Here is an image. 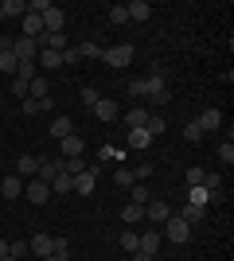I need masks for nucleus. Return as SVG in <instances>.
I'll return each instance as SVG.
<instances>
[{"label": "nucleus", "mask_w": 234, "mask_h": 261, "mask_svg": "<svg viewBox=\"0 0 234 261\" xmlns=\"http://www.w3.org/2000/svg\"><path fill=\"white\" fill-rule=\"evenodd\" d=\"M145 98H148V106H145L148 113L160 109V106H168V86H164V70H160V66H152L145 74Z\"/></svg>", "instance_id": "f257e3e1"}, {"label": "nucleus", "mask_w": 234, "mask_h": 261, "mask_svg": "<svg viewBox=\"0 0 234 261\" xmlns=\"http://www.w3.org/2000/svg\"><path fill=\"white\" fill-rule=\"evenodd\" d=\"M160 238H168L172 246H184V242L191 238V226H188V222H184L179 215H172V218L164 222V234H160Z\"/></svg>", "instance_id": "f03ea898"}, {"label": "nucleus", "mask_w": 234, "mask_h": 261, "mask_svg": "<svg viewBox=\"0 0 234 261\" xmlns=\"http://www.w3.org/2000/svg\"><path fill=\"white\" fill-rule=\"evenodd\" d=\"M101 59L121 70V66H129V63L137 59V51H133V43H117V47H106V51H101Z\"/></svg>", "instance_id": "7ed1b4c3"}, {"label": "nucleus", "mask_w": 234, "mask_h": 261, "mask_svg": "<svg viewBox=\"0 0 234 261\" xmlns=\"http://www.w3.org/2000/svg\"><path fill=\"white\" fill-rule=\"evenodd\" d=\"M35 43H39V51H59V55H63L70 47V39H67V32H43Z\"/></svg>", "instance_id": "20e7f679"}, {"label": "nucleus", "mask_w": 234, "mask_h": 261, "mask_svg": "<svg viewBox=\"0 0 234 261\" xmlns=\"http://www.w3.org/2000/svg\"><path fill=\"white\" fill-rule=\"evenodd\" d=\"M12 55H16L20 63H35L39 43H35V39H28V35H20V39H12Z\"/></svg>", "instance_id": "39448f33"}, {"label": "nucleus", "mask_w": 234, "mask_h": 261, "mask_svg": "<svg viewBox=\"0 0 234 261\" xmlns=\"http://www.w3.org/2000/svg\"><path fill=\"white\" fill-rule=\"evenodd\" d=\"M23 195L43 207L47 199H51V184H43V179H23Z\"/></svg>", "instance_id": "423d86ee"}, {"label": "nucleus", "mask_w": 234, "mask_h": 261, "mask_svg": "<svg viewBox=\"0 0 234 261\" xmlns=\"http://www.w3.org/2000/svg\"><path fill=\"white\" fill-rule=\"evenodd\" d=\"M98 172L101 168H86V172L74 175V195H94V187H98Z\"/></svg>", "instance_id": "0eeeda50"}, {"label": "nucleus", "mask_w": 234, "mask_h": 261, "mask_svg": "<svg viewBox=\"0 0 234 261\" xmlns=\"http://www.w3.org/2000/svg\"><path fill=\"white\" fill-rule=\"evenodd\" d=\"M94 117H98L101 125H110V121L121 117V106H117L113 98H98V106H94Z\"/></svg>", "instance_id": "6e6552de"}, {"label": "nucleus", "mask_w": 234, "mask_h": 261, "mask_svg": "<svg viewBox=\"0 0 234 261\" xmlns=\"http://www.w3.org/2000/svg\"><path fill=\"white\" fill-rule=\"evenodd\" d=\"M145 218H148V222H160V226H164L168 218H172V207H168L164 199H152V203H145Z\"/></svg>", "instance_id": "1a4fd4ad"}, {"label": "nucleus", "mask_w": 234, "mask_h": 261, "mask_svg": "<svg viewBox=\"0 0 234 261\" xmlns=\"http://www.w3.org/2000/svg\"><path fill=\"white\" fill-rule=\"evenodd\" d=\"M28 250L43 261V257H51V253H55V238H51V234H35V238L28 242Z\"/></svg>", "instance_id": "9d476101"}, {"label": "nucleus", "mask_w": 234, "mask_h": 261, "mask_svg": "<svg viewBox=\"0 0 234 261\" xmlns=\"http://www.w3.org/2000/svg\"><path fill=\"white\" fill-rule=\"evenodd\" d=\"M137 234H141V253L156 257V253H160V246H164V238H160V230H137Z\"/></svg>", "instance_id": "9b49d317"}, {"label": "nucleus", "mask_w": 234, "mask_h": 261, "mask_svg": "<svg viewBox=\"0 0 234 261\" xmlns=\"http://www.w3.org/2000/svg\"><path fill=\"white\" fill-rule=\"evenodd\" d=\"M195 125H199L203 133H219L223 129V113H219V109H203L199 117H195Z\"/></svg>", "instance_id": "f8f14e48"}, {"label": "nucleus", "mask_w": 234, "mask_h": 261, "mask_svg": "<svg viewBox=\"0 0 234 261\" xmlns=\"http://www.w3.org/2000/svg\"><path fill=\"white\" fill-rule=\"evenodd\" d=\"M63 160H78V156L86 152V141H82V137H74V133H70V137H63Z\"/></svg>", "instance_id": "ddd939ff"}, {"label": "nucleus", "mask_w": 234, "mask_h": 261, "mask_svg": "<svg viewBox=\"0 0 234 261\" xmlns=\"http://www.w3.org/2000/svg\"><path fill=\"white\" fill-rule=\"evenodd\" d=\"M121 117H125V125H129V129H145V125H148V117H152V113H148L145 106H133V109H125Z\"/></svg>", "instance_id": "4468645a"}, {"label": "nucleus", "mask_w": 234, "mask_h": 261, "mask_svg": "<svg viewBox=\"0 0 234 261\" xmlns=\"http://www.w3.org/2000/svg\"><path fill=\"white\" fill-rule=\"evenodd\" d=\"M0 195L4 199H20L23 195V179L20 175H0Z\"/></svg>", "instance_id": "2eb2a0df"}, {"label": "nucleus", "mask_w": 234, "mask_h": 261, "mask_svg": "<svg viewBox=\"0 0 234 261\" xmlns=\"http://www.w3.org/2000/svg\"><path fill=\"white\" fill-rule=\"evenodd\" d=\"M59 172H63V156H55V160H39V172H35V179L51 184V179H55Z\"/></svg>", "instance_id": "dca6fc26"}, {"label": "nucleus", "mask_w": 234, "mask_h": 261, "mask_svg": "<svg viewBox=\"0 0 234 261\" xmlns=\"http://www.w3.org/2000/svg\"><path fill=\"white\" fill-rule=\"evenodd\" d=\"M63 28H67L63 8H47V12H43V32H63Z\"/></svg>", "instance_id": "f3484780"}, {"label": "nucleus", "mask_w": 234, "mask_h": 261, "mask_svg": "<svg viewBox=\"0 0 234 261\" xmlns=\"http://www.w3.org/2000/svg\"><path fill=\"white\" fill-rule=\"evenodd\" d=\"M35 172H39V156H20L16 160V175L20 179H35Z\"/></svg>", "instance_id": "a211bd4d"}, {"label": "nucleus", "mask_w": 234, "mask_h": 261, "mask_svg": "<svg viewBox=\"0 0 234 261\" xmlns=\"http://www.w3.org/2000/svg\"><path fill=\"white\" fill-rule=\"evenodd\" d=\"M125 12H129V20L145 23L148 16H152V4H148V0H133V4H125Z\"/></svg>", "instance_id": "6ab92c4d"}, {"label": "nucleus", "mask_w": 234, "mask_h": 261, "mask_svg": "<svg viewBox=\"0 0 234 261\" xmlns=\"http://www.w3.org/2000/svg\"><path fill=\"white\" fill-rule=\"evenodd\" d=\"M203 187H207L211 203H215V199H223V175H219V172H203Z\"/></svg>", "instance_id": "aec40b11"}, {"label": "nucleus", "mask_w": 234, "mask_h": 261, "mask_svg": "<svg viewBox=\"0 0 234 261\" xmlns=\"http://www.w3.org/2000/svg\"><path fill=\"white\" fill-rule=\"evenodd\" d=\"M51 106H55L51 98H39V101H35V98H23V101H20V109L28 113V117H35V113H47Z\"/></svg>", "instance_id": "412c9836"}, {"label": "nucleus", "mask_w": 234, "mask_h": 261, "mask_svg": "<svg viewBox=\"0 0 234 261\" xmlns=\"http://www.w3.org/2000/svg\"><path fill=\"white\" fill-rule=\"evenodd\" d=\"M23 35H28V39H39V35H43V16L28 12V16H23Z\"/></svg>", "instance_id": "4be33fe9"}, {"label": "nucleus", "mask_w": 234, "mask_h": 261, "mask_svg": "<svg viewBox=\"0 0 234 261\" xmlns=\"http://www.w3.org/2000/svg\"><path fill=\"white\" fill-rule=\"evenodd\" d=\"M70 191H74V175L59 172L55 179H51V195H70Z\"/></svg>", "instance_id": "5701e85b"}, {"label": "nucleus", "mask_w": 234, "mask_h": 261, "mask_svg": "<svg viewBox=\"0 0 234 261\" xmlns=\"http://www.w3.org/2000/svg\"><path fill=\"white\" fill-rule=\"evenodd\" d=\"M121 222L125 226H141V222H145V207H137V203L121 207Z\"/></svg>", "instance_id": "b1692460"}, {"label": "nucleus", "mask_w": 234, "mask_h": 261, "mask_svg": "<svg viewBox=\"0 0 234 261\" xmlns=\"http://www.w3.org/2000/svg\"><path fill=\"white\" fill-rule=\"evenodd\" d=\"M179 218H184V222H188V226L195 230V226L203 222V218H207V207H191V203H188V207L179 211Z\"/></svg>", "instance_id": "393cba45"}, {"label": "nucleus", "mask_w": 234, "mask_h": 261, "mask_svg": "<svg viewBox=\"0 0 234 261\" xmlns=\"http://www.w3.org/2000/svg\"><path fill=\"white\" fill-rule=\"evenodd\" d=\"M0 8H4V20H12V16H28V0H0Z\"/></svg>", "instance_id": "a878e982"}, {"label": "nucleus", "mask_w": 234, "mask_h": 261, "mask_svg": "<svg viewBox=\"0 0 234 261\" xmlns=\"http://www.w3.org/2000/svg\"><path fill=\"white\" fill-rule=\"evenodd\" d=\"M28 98H51V86H47V78L39 74V78H32V82H28Z\"/></svg>", "instance_id": "bb28decb"}, {"label": "nucleus", "mask_w": 234, "mask_h": 261, "mask_svg": "<svg viewBox=\"0 0 234 261\" xmlns=\"http://www.w3.org/2000/svg\"><path fill=\"white\" fill-rule=\"evenodd\" d=\"M117 242H121V250H125V253H137V250H141V234H137L133 226L121 230V238H117Z\"/></svg>", "instance_id": "cd10ccee"}, {"label": "nucleus", "mask_w": 234, "mask_h": 261, "mask_svg": "<svg viewBox=\"0 0 234 261\" xmlns=\"http://www.w3.org/2000/svg\"><path fill=\"white\" fill-rule=\"evenodd\" d=\"M0 70H4V74H16V70H20V59L12 55V47H0Z\"/></svg>", "instance_id": "c85d7f7f"}, {"label": "nucleus", "mask_w": 234, "mask_h": 261, "mask_svg": "<svg viewBox=\"0 0 234 261\" xmlns=\"http://www.w3.org/2000/svg\"><path fill=\"white\" fill-rule=\"evenodd\" d=\"M70 133H74V121H70V117H55V121H51V137L63 141V137H70Z\"/></svg>", "instance_id": "c756f323"}, {"label": "nucleus", "mask_w": 234, "mask_h": 261, "mask_svg": "<svg viewBox=\"0 0 234 261\" xmlns=\"http://www.w3.org/2000/svg\"><path fill=\"white\" fill-rule=\"evenodd\" d=\"M188 203L191 207H207V203H211V195H207V187H188Z\"/></svg>", "instance_id": "7c9ffc66"}, {"label": "nucleus", "mask_w": 234, "mask_h": 261, "mask_svg": "<svg viewBox=\"0 0 234 261\" xmlns=\"http://www.w3.org/2000/svg\"><path fill=\"white\" fill-rule=\"evenodd\" d=\"M148 144H152L148 129H129V148H148Z\"/></svg>", "instance_id": "2f4dec72"}, {"label": "nucleus", "mask_w": 234, "mask_h": 261, "mask_svg": "<svg viewBox=\"0 0 234 261\" xmlns=\"http://www.w3.org/2000/svg\"><path fill=\"white\" fill-rule=\"evenodd\" d=\"M39 66H43V70H55V66H63V55L59 51H39Z\"/></svg>", "instance_id": "473e14b6"}, {"label": "nucleus", "mask_w": 234, "mask_h": 261, "mask_svg": "<svg viewBox=\"0 0 234 261\" xmlns=\"http://www.w3.org/2000/svg\"><path fill=\"white\" fill-rule=\"evenodd\" d=\"M133 172V184H148V175L156 172V164H137V168H129Z\"/></svg>", "instance_id": "72a5a7b5"}, {"label": "nucleus", "mask_w": 234, "mask_h": 261, "mask_svg": "<svg viewBox=\"0 0 234 261\" xmlns=\"http://www.w3.org/2000/svg\"><path fill=\"white\" fill-rule=\"evenodd\" d=\"M133 203H137V207L152 203V191H148V184H133Z\"/></svg>", "instance_id": "f704fd0d"}, {"label": "nucleus", "mask_w": 234, "mask_h": 261, "mask_svg": "<svg viewBox=\"0 0 234 261\" xmlns=\"http://www.w3.org/2000/svg\"><path fill=\"white\" fill-rule=\"evenodd\" d=\"M55 261H70V238H55Z\"/></svg>", "instance_id": "c9c22d12"}, {"label": "nucleus", "mask_w": 234, "mask_h": 261, "mask_svg": "<svg viewBox=\"0 0 234 261\" xmlns=\"http://www.w3.org/2000/svg\"><path fill=\"white\" fill-rule=\"evenodd\" d=\"M184 141H191V144H199V141H203V129L195 125V121H188V125H184Z\"/></svg>", "instance_id": "e433bc0d"}, {"label": "nucleus", "mask_w": 234, "mask_h": 261, "mask_svg": "<svg viewBox=\"0 0 234 261\" xmlns=\"http://www.w3.org/2000/svg\"><path fill=\"white\" fill-rule=\"evenodd\" d=\"M16 78H23V82H32V78H39V66H35V63H20Z\"/></svg>", "instance_id": "4c0bfd02"}, {"label": "nucleus", "mask_w": 234, "mask_h": 261, "mask_svg": "<svg viewBox=\"0 0 234 261\" xmlns=\"http://www.w3.org/2000/svg\"><path fill=\"white\" fill-rule=\"evenodd\" d=\"M78 47V55H82V59H101V47L98 43H74Z\"/></svg>", "instance_id": "58836bf2"}, {"label": "nucleus", "mask_w": 234, "mask_h": 261, "mask_svg": "<svg viewBox=\"0 0 234 261\" xmlns=\"http://www.w3.org/2000/svg\"><path fill=\"white\" fill-rule=\"evenodd\" d=\"M145 129H148V137H160V133H164V117H160V113H152Z\"/></svg>", "instance_id": "ea45409f"}, {"label": "nucleus", "mask_w": 234, "mask_h": 261, "mask_svg": "<svg viewBox=\"0 0 234 261\" xmlns=\"http://www.w3.org/2000/svg\"><path fill=\"white\" fill-rule=\"evenodd\" d=\"M28 253H32V250H28V242H8V257L20 261V257H28Z\"/></svg>", "instance_id": "a19ab883"}, {"label": "nucleus", "mask_w": 234, "mask_h": 261, "mask_svg": "<svg viewBox=\"0 0 234 261\" xmlns=\"http://www.w3.org/2000/svg\"><path fill=\"white\" fill-rule=\"evenodd\" d=\"M63 172L67 175H78V172H86V160L78 156V160H63Z\"/></svg>", "instance_id": "79ce46f5"}, {"label": "nucleus", "mask_w": 234, "mask_h": 261, "mask_svg": "<svg viewBox=\"0 0 234 261\" xmlns=\"http://www.w3.org/2000/svg\"><path fill=\"white\" fill-rule=\"evenodd\" d=\"M110 23H129V12H125V4H113V8H110Z\"/></svg>", "instance_id": "37998d69"}, {"label": "nucleus", "mask_w": 234, "mask_h": 261, "mask_svg": "<svg viewBox=\"0 0 234 261\" xmlns=\"http://www.w3.org/2000/svg\"><path fill=\"white\" fill-rule=\"evenodd\" d=\"M113 184H121V187H133V172H129V168H117V172H113Z\"/></svg>", "instance_id": "c03bdc74"}, {"label": "nucleus", "mask_w": 234, "mask_h": 261, "mask_svg": "<svg viewBox=\"0 0 234 261\" xmlns=\"http://www.w3.org/2000/svg\"><path fill=\"white\" fill-rule=\"evenodd\" d=\"M219 156H223V164L230 168V164H234V144H230V141H223V144H219Z\"/></svg>", "instance_id": "a18cd8bd"}, {"label": "nucleus", "mask_w": 234, "mask_h": 261, "mask_svg": "<svg viewBox=\"0 0 234 261\" xmlns=\"http://www.w3.org/2000/svg\"><path fill=\"white\" fill-rule=\"evenodd\" d=\"M98 98H101V94H98V90H94V86H82V101H86L90 109L98 106Z\"/></svg>", "instance_id": "49530a36"}, {"label": "nucleus", "mask_w": 234, "mask_h": 261, "mask_svg": "<svg viewBox=\"0 0 234 261\" xmlns=\"http://www.w3.org/2000/svg\"><path fill=\"white\" fill-rule=\"evenodd\" d=\"M78 59H82V55H78V47H74V43H70V47H67V51H63V66H74V63H78Z\"/></svg>", "instance_id": "de8ad7c7"}, {"label": "nucleus", "mask_w": 234, "mask_h": 261, "mask_svg": "<svg viewBox=\"0 0 234 261\" xmlns=\"http://www.w3.org/2000/svg\"><path fill=\"white\" fill-rule=\"evenodd\" d=\"M12 94H16V98H28V82H23V78H12Z\"/></svg>", "instance_id": "09e8293b"}, {"label": "nucleus", "mask_w": 234, "mask_h": 261, "mask_svg": "<svg viewBox=\"0 0 234 261\" xmlns=\"http://www.w3.org/2000/svg\"><path fill=\"white\" fill-rule=\"evenodd\" d=\"M203 184V168H188V187H199Z\"/></svg>", "instance_id": "8fccbe9b"}, {"label": "nucleus", "mask_w": 234, "mask_h": 261, "mask_svg": "<svg viewBox=\"0 0 234 261\" xmlns=\"http://www.w3.org/2000/svg\"><path fill=\"white\" fill-rule=\"evenodd\" d=\"M129 94H133V98H145V78H133V82H129Z\"/></svg>", "instance_id": "3c124183"}, {"label": "nucleus", "mask_w": 234, "mask_h": 261, "mask_svg": "<svg viewBox=\"0 0 234 261\" xmlns=\"http://www.w3.org/2000/svg\"><path fill=\"white\" fill-rule=\"evenodd\" d=\"M0 257H8V238H0Z\"/></svg>", "instance_id": "603ef678"}, {"label": "nucleus", "mask_w": 234, "mask_h": 261, "mask_svg": "<svg viewBox=\"0 0 234 261\" xmlns=\"http://www.w3.org/2000/svg\"><path fill=\"white\" fill-rule=\"evenodd\" d=\"M0 23H4V8H0Z\"/></svg>", "instance_id": "864d4df0"}, {"label": "nucleus", "mask_w": 234, "mask_h": 261, "mask_svg": "<svg viewBox=\"0 0 234 261\" xmlns=\"http://www.w3.org/2000/svg\"><path fill=\"white\" fill-rule=\"evenodd\" d=\"M0 261H16V257H0Z\"/></svg>", "instance_id": "5fc2aeb1"}, {"label": "nucleus", "mask_w": 234, "mask_h": 261, "mask_svg": "<svg viewBox=\"0 0 234 261\" xmlns=\"http://www.w3.org/2000/svg\"><path fill=\"white\" fill-rule=\"evenodd\" d=\"M43 261H55V257H43Z\"/></svg>", "instance_id": "6e6d98bb"}]
</instances>
